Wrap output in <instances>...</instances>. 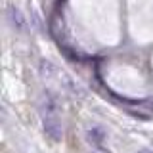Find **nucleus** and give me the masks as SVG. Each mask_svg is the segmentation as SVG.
<instances>
[{
  "label": "nucleus",
  "mask_w": 153,
  "mask_h": 153,
  "mask_svg": "<svg viewBox=\"0 0 153 153\" xmlns=\"http://www.w3.org/2000/svg\"><path fill=\"white\" fill-rule=\"evenodd\" d=\"M38 109H40L42 123L59 119V103H57V98L52 92H42L40 102H38Z\"/></svg>",
  "instance_id": "obj_1"
},
{
  "label": "nucleus",
  "mask_w": 153,
  "mask_h": 153,
  "mask_svg": "<svg viewBox=\"0 0 153 153\" xmlns=\"http://www.w3.org/2000/svg\"><path fill=\"white\" fill-rule=\"evenodd\" d=\"M86 136H88V142H90V143H94V146H98V147H100V146H102V143L105 142V132H103L100 126L90 128Z\"/></svg>",
  "instance_id": "obj_2"
},
{
  "label": "nucleus",
  "mask_w": 153,
  "mask_h": 153,
  "mask_svg": "<svg viewBox=\"0 0 153 153\" xmlns=\"http://www.w3.org/2000/svg\"><path fill=\"white\" fill-rule=\"evenodd\" d=\"M10 19H12V23L16 25L17 23V29H23L25 27V21H23V16L17 12V10H12V16H10Z\"/></svg>",
  "instance_id": "obj_3"
},
{
  "label": "nucleus",
  "mask_w": 153,
  "mask_h": 153,
  "mask_svg": "<svg viewBox=\"0 0 153 153\" xmlns=\"http://www.w3.org/2000/svg\"><path fill=\"white\" fill-rule=\"evenodd\" d=\"M138 153H153V151H151V149H140Z\"/></svg>",
  "instance_id": "obj_4"
},
{
  "label": "nucleus",
  "mask_w": 153,
  "mask_h": 153,
  "mask_svg": "<svg viewBox=\"0 0 153 153\" xmlns=\"http://www.w3.org/2000/svg\"><path fill=\"white\" fill-rule=\"evenodd\" d=\"M94 153H105V151H94Z\"/></svg>",
  "instance_id": "obj_5"
}]
</instances>
